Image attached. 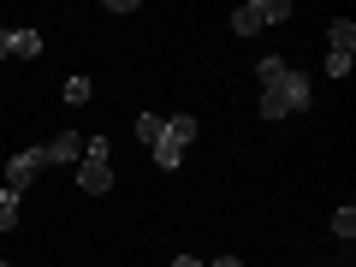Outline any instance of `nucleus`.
Wrapping results in <instances>:
<instances>
[{"label": "nucleus", "instance_id": "obj_1", "mask_svg": "<svg viewBox=\"0 0 356 267\" xmlns=\"http://www.w3.org/2000/svg\"><path fill=\"white\" fill-rule=\"evenodd\" d=\"M315 102V83H309V72H285L273 89H261V119H291V113H303V107Z\"/></svg>", "mask_w": 356, "mask_h": 267}, {"label": "nucleus", "instance_id": "obj_2", "mask_svg": "<svg viewBox=\"0 0 356 267\" xmlns=\"http://www.w3.org/2000/svg\"><path fill=\"white\" fill-rule=\"evenodd\" d=\"M285 18H291V0H243L238 13H232V30L238 36H261V30L285 24Z\"/></svg>", "mask_w": 356, "mask_h": 267}, {"label": "nucleus", "instance_id": "obj_3", "mask_svg": "<svg viewBox=\"0 0 356 267\" xmlns=\"http://www.w3.org/2000/svg\"><path fill=\"white\" fill-rule=\"evenodd\" d=\"M77 191L83 196L113 191V154H83V161H77Z\"/></svg>", "mask_w": 356, "mask_h": 267}, {"label": "nucleus", "instance_id": "obj_4", "mask_svg": "<svg viewBox=\"0 0 356 267\" xmlns=\"http://www.w3.org/2000/svg\"><path fill=\"white\" fill-rule=\"evenodd\" d=\"M36 172H42V143H36V149H18L13 161H6V191H13V196H24Z\"/></svg>", "mask_w": 356, "mask_h": 267}, {"label": "nucleus", "instance_id": "obj_5", "mask_svg": "<svg viewBox=\"0 0 356 267\" xmlns=\"http://www.w3.org/2000/svg\"><path fill=\"white\" fill-rule=\"evenodd\" d=\"M60 161H83V131H60L54 143H42V166H60Z\"/></svg>", "mask_w": 356, "mask_h": 267}, {"label": "nucleus", "instance_id": "obj_6", "mask_svg": "<svg viewBox=\"0 0 356 267\" xmlns=\"http://www.w3.org/2000/svg\"><path fill=\"white\" fill-rule=\"evenodd\" d=\"M13 54H18V60H36V54H42V30H6V60H13Z\"/></svg>", "mask_w": 356, "mask_h": 267}, {"label": "nucleus", "instance_id": "obj_7", "mask_svg": "<svg viewBox=\"0 0 356 267\" xmlns=\"http://www.w3.org/2000/svg\"><path fill=\"white\" fill-rule=\"evenodd\" d=\"M196 131H202V125H196V113H166V131H161V137H166V143H178V149H191Z\"/></svg>", "mask_w": 356, "mask_h": 267}, {"label": "nucleus", "instance_id": "obj_8", "mask_svg": "<svg viewBox=\"0 0 356 267\" xmlns=\"http://www.w3.org/2000/svg\"><path fill=\"white\" fill-rule=\"evenodd\" d=\"M327 54H356V18H332L327 24Z\"/></svg>", "mask_w": 356, "mask_h": 267}, {"label": "nucleus", "instance_id": "obj_9", "mask_svg": "<svg viewBox=\"0 0 356 267\" xmlns=\"http://www.w3.org/2000/svg\"><path fill=\"white\" fill-rule=\"evenodd\" d=\"M285 72H291V60H285V54H261V60H255V77H261V89H273Z\"/></svg>", "mask_w": 356, "mask_h": 267}, {"label": "nucleus", "instance_id": "obj_10", "mask_svg": "<svg viewBox=\"0 0 356 267\" xmlns=\"http://www.w3.org/2000/svg\"><path fill=\"white\" fill-rule=\"evenodd\" d=\"M154 166H161V172H178V166H184V149H178V143H154Z\"/></svg>", "mask_w": 356, "mask_h": 267}, {"label": "nucleus", "instance_id": "obj_11", "mask_svg": "<svg viewBox=\"0 0 356 267\" xmlns=\"http://www.w3.org/2000/svg\"><path fill=\"white\" fill-rule=\"evenodd\" d=\"M161 131H166V113H137V137L149 143V149L161 143Z\"/></svg>", "mask_w": 356, "mask_h": 267}, {"label": "nucleus", "instance_id": "obj_12", "mask_svg": "<svg viewBox=\"0 0 356 267\" xmlns=\"http://www.w3.org/2000/svg\"><path fill=\"white\" fill-rule=\"evenodd\" d=\"M89 95H95V83H89L83 72H72V77H65V102H72V107H83Z\"/></svg>", "mask_w": 356, "mask_h": 267}, {"label": "nucleus", "instance_id": "obj_13", "mask_svg": "<svg viewBox=\"0 0 356 267\" xmlns=\"http://www.w3.org/2000/svg\"><path fill=\"white\" fill-rule=\"evenodd\" d=\"M332 238H339V243H350V238H356V208H350V202L332 214Z\"/></svg>", "mask_w": 356, "mask_h": 267}, {"label": "nucleus", "instance_id": "obj_14", "mask_svg": "<svg viewBox=\"0 0 356 267\" xmlns=\"http://www.w3.org/2000/svg\"><path fill=\"white\" fill-rule=\"evenodd\" d=\"M327 77H350V54H327Z\"/></svg>", "mask_w": 356, "mask_h": 267}, {"label": "nucleus", "instance_id": "obj_15", "mask_svg": "<svg viewBox=\"0 0 356 267\" xmlns=\"http://www.w3.org/2000/svg\"><path fill=\"white\" fill-rule=\"evenodd\" d=\"M202 267H243L238 255H214V261H202Z\"/></svg>", "mask_w": 356, "mask_h": 267}, {"label": "nucleus", "instance_id": "obj_16", "mask_svg": "<svg viewBox=\"0 0 356 267\" xmlns=\"http://www.w3.org/2000/svg\"><path fill=\"white\" fill-rule=\"evenodd\" d=\"M0 208H18V196H13V191H6V184H0Z\"/></svg>", "mask_w": 356, "mask_h": 267}, {"label": "nucleus", "instance_id": "obj_17", "mask_svg": "<svg viewBox=\"0 0 356 267\" xmlns=\"http://www.w3.org/2000/svg\"><path fill=\"white\" fill-rule=\"evenodd\" d=\"M172 267H202V255H178V261Z\"/></svg>", "mask_w": 356, "mask_h": 267}, {"label": "nucleus", "instance_id": "obj_18", "mask_svg": "<svg viewBox=\"0 0 356 267\" xmlns=\"http://www.w3.org/2000/svg\"><path fill=\"white\" fill-rule=\"evenodd\" d=\"M0 60H6V30H0Z\"/></svg>", "mask_w": 356, "mask_h": 267}, {"label": "nucleus", "instance_id": "obj_19", "mask_svg": "<svg viewBox=\"0 0 356 267\" xmlns=\"http://www.w3.org/2000/svg\"><path fill=\"white\" fill-rule=\"evenodd\" d=\"M0 267H13V261H0Z\"/></svg>", "mask_w": 356, "mask_h": 267}]
</instances>
